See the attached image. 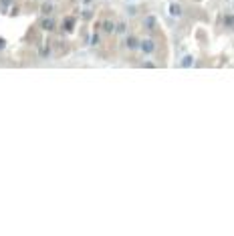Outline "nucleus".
<instances>
[{
  "label": "nucleus",
  "mask_w": 234,
  "mask_h": 236,
  "mask_svg": "<svg viewBox=\"0 0 234 236\" xmlns=\"http://www.w3.org/2000/svg\"><path fill=\"white\" fill-rule=\"evenodd\" d=\"M139 51H141L143 54H151V53H155V41H154V39H143V41H141Z\"/></svg>",
  "instance_id": "nucleus-1"
},
{
  "label": "nucleus",
  "mask_w": 234,
  "mask_h": 236,
  "mask_svg": "<svg viewBox=\"0 0 234 236\" xmlns=\"http://www.w3.org/2000/svg\"><path fill=\"white\" fill-rule=\"evenodd\" d=\"M139 47H141V41L135 36V34H129L125 39V48L127 51H139Z\"/></svg>",
  "instance_id": "nucleus-2"
},
{
  "label": "nucleus",
  "mask_w": 234,
  "mask_h": 236,
  "mask_svg": "<svg viewBox=\"0 0 234 236\" xmlns=\"http://www.w3.org/2000/svg\"><path fill=\"white\" fill-rule=\"evenodd\" d=\"M182 12H184V8H182L178 2H172V4H170V14H172L174 18H180Z\"/></svg>",
  "instance_id": "nucleus-3"
},
{
  "label": "nucleus",
  "mask_w": 234,
  "mask_h": 236,
  "mask_svg": "<svg viewBox=\"0 0 234 236\" xmlns=\"http://www.w3.org/2000/svg\"><path fill=\"white\" fill-rule=\"evenodd\" d=\"M222 24H224V28H226V30H234V14H224Z\"/></svg>",
  "instance_id": "nucleus-4"
},
{
  "label": "nucleus",
  "mask_w": 234,
  "mask_h": 236,
  "mask_svg": "<svg viewBox=\"0 0 234 236\" xmlns=\"http://www.w3.org/2000/svg\"><path fill=\"white\" fill-rule=\"evenodd\" d=\"M155 22H158V20H155L154 14H147L145 20H143V26H145L147 30H154V28H155Z\"/></svg>",
  "instance_id": "nucleus-5"
},
{
  "label": "nucleus",
  "mask_w": 234,
  "mask_h": 236,
  "mask_svg": "<svg viewBox=\"0 0 234 236\" xmlns=\"http://www.w3.org/2000/svg\"><path fill=\"white\" fill-rule=\"evenodd\" d=\"M40 28H42V30H48V33H51V30H55L53 18H42V20H40Z\"/></svg>",
  "instance_id": "nucleus-6"
},
{
  "label": "nucleus",
  "mask_w": 234,
  "mask_h": 236,
  "mask_svg": "<svg viewBox=\"0 0 234 236\" xmlns=\"http://www.w3.org/2000/svg\"><path fill=\"white\" fill-rule=\"evenodd\" d=\"M73 28H75V18L73 16H69V18L63 20V30H65V33H71Z\"/></svg>",
  "instance_id": "nucleus-7"
},
{
  "label": "nucleus",
  "mask_w": 234,
  "mask_h": 236,
  "mask_svg": "<svg viewBox=\"0 0 234 236\" xmlns=\"http://www.w3.org/2000/svg\"><path fill=\"white\" fill-rule=\"evenodd\" d=\"M101 28H103L107 34H111V33H115V22L113 20H103L101 22Z\"/></svg>",
  "instance_id": "nucleus-8"
},
{
  "label": "nucleus",
  "mask_w": 234,
  "mask_h": 236,
  "mask_svg": "<svg viewBox=\"0 0 234 236\" xmlns=\"http://www.w3.org/2000/svg\"><path fill=\"white\" fill-rule=\"evenodd\" d=\"M115 33H117V34H125L127 33V22L125 20L115 22Z\"/></svg>",
  "instance_id": "nucleus-9"
},
{
  "label": "nucleus",
  "mask_w": 234,
  "mask_h": 236,
  "mask_svg": "<svg viewBox=\"0 0 234 236\" xmlns=\"http://www.w3.org/2000/svg\"><path fill=\"white\" fill-rule=\"evenodd\" d=\"M182 67H192V65H194V57H192V54H186V57H184V59H182V63H180Z\"/></svg>",
  "instance_id": "nucleus-10"
},
{
  "label": "nucleus",
  "mask_w": 234,
  "mask_h": 236,
  "mask_svg": "<svg viewBox=\"0 0 234 236\" xmlns=\"http://www.w3.org/2000/svg\"><path fill=\"white\" fill-rule=\"evenodd\" d=\"M12 0H0V12H6V8L10 6Z\"/></svg>",
  "instance_id": "nucleus-11"
},
{
  "label": "nucleus",
  "mask_w": 234,
  "mask_h": 236,
  "mask_svg": "<svg viewBox=\"0 0 234 236\" xmlns=\"http://www.w3.org/2000/svg\"><path fill=\"white\" fill-rule=\"evenodd\" d=\"M51 10H53V6H51V4H45V6H42V12H45V14H48Z\"/></svg>",
  "instance_id": "nucleus-12"
},
{
  "label": "nucleus",
  "mask_w": 234,
  "mask_h": 236,
  "mask_svg": "<svg viewBox=\"0 0 234 236\" xmlns=\"http://www.w3.org/2000/svg\"><path fill=\"white\" fill-rule=\"evenodd\" d=\"M97 42H99V34H93V39H91V45H93V47H95Z\"/></svg>",
  "instance_id": "nucleus-13"
},
{
  "label": "nucleus",
  "mask_w": 234,
  "mask_h": 236,
  "mask_svg": "<svg viewBox=\"0 0 234 236\" xmlns=\"http://www.w3.org/2000/svg\"><path fill=\"white\" fill-rule=\"evenodd\" d=\"M6 47V41H4V39H2V36H0V51H2V48Z\"/></svg>",
  "instance_id": "nucleus-14"
},
{
  "label": "nucleus",
  "mask_w": 234,
  "mask_h": 236,
  "mask_svg": "<svg viewBox=\"0 0 234 236\" xmlns=\"http://www.w3.org/2000/svg\"><path fill=\"white\" fill-rule=\"evenodd\" d=\"M83 2H85V4H89V2H91V0H83Z\"/></svg>",
  "instance_id": "nucleus-15"
}]
</instances>
